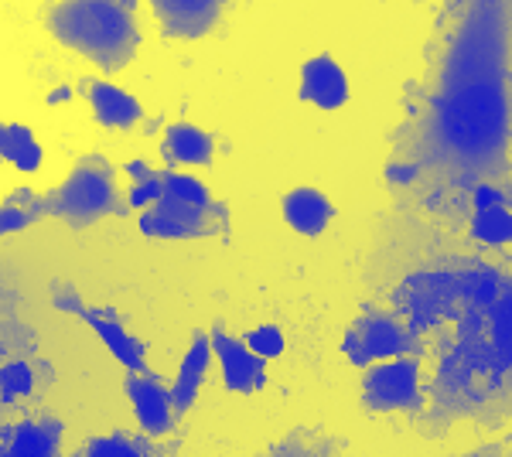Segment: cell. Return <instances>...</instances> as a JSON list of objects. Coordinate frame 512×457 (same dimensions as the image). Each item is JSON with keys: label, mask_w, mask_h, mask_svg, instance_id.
Wrapping results in <instances>:
<instances>
[{"label": "cell", "mask_w": 512, "mask_h": 457, "mask_svg": "<svg viewBox=\"0 0 512 457\" xmlns=\"http://www.w3.org/2000/svg\"><path fill=\"white\" fill-rule=\"evenodd\" d=\"M509 457H512V451H509Z\"/></svg>", "instance_id": "32"}, {"label": "cell", "mask_w": 512, "mask_h": 457, "mask_svg": "<svg viewBox=\"0 0 512 457\" xmlns=\"http://www.w3.org/2000/svg\"><path fill=\"white\" fill-rule=\"evenodd\" d=\"M509 444H512V437H506V440H489V444H478V447H472V451L451 454V457H509Z\"/></svg>", "instance_id": "28"}, {"label": "cell", "mask_w": 512, "mask_h": 457, "mask_svg": "<svg viewBox=\"0 0 512 457\" xmlns=\"http://www.w3.org/2000/svg\"><path fill=\"white\" fill-rule=\"evenodd\" d=\"M386 178L431 205L495 185L512 202V0H448L407 82Z\"/></svg>", "instance_id": "1"}, {"label": "cell", "mask_w": 512, "mask_h": 457, "mask_svg": "<svg viewBox=\"0 0 512 457\" xmlns=\"http://www.w3.org/2000/svg\"><path fill=\"white\" fill-rule=\"evenodd\" d=\"M147 4L158 18L164 38L195 41L216 28L229 0H147Z\"/></svg>", "instance_id": "11"}, {"label": "cell", "mask_w": 512, "mask_h": 457, "mask_svg": "<svg viewBox=\"0 0 512 457\" xmlns=\"http://www.w3.org/2000/svg\"><path fill=\"white\" fill-rule=\"evenodd\" d=\"M0 157H4L7 164H14L18 171L31 174L41 168L45 151H41L35 134H31L24 123H4V127H0Z\"/></svg>", "instance_id": "21"}, {"label": "cell", "mask_w": 512, "mask_h": 457, "mask_svg": "<svg viewBox=\"0 0 512 457\" xmlns=\"http://www.w3.org/2000/svg\"><path fill=\"white\" fill-rule=\"evenodd\" d=\"M65 96H72V89H55V96L48 99V103H59V99H65Z\"/></svg>", "instance_id": "29"}, {"label": "cell", "mask_w": 512, "mask_h": 457, "mask_svg": "<svg viewBox=\"0 0 512 457\" xmlns=\"http://www.w3.org/2000/svg\"><path fill=\"white\" fill-rule=\"evenodd\" d=\"M414 4H424V0H414Z\"/></svg>", "instance_id": "30"}, {"label": "cell", "mask_w": 512, "mask_h": 457, "mask_svg": "<svg viewBox=\"0 0 512 457\" xmlns=\"http://www.w3.org/2000/svg\"><path fill=\"white\" fill-rule=\"evenodd\" d=\"M164 195H175L181 202H192V205H216V198L209 195V188L202 181L188 178V174H175V168L164 171Z\"/></svg>", "instance_id": "25"}, {"label": "cell", "mask_w": 512, "mask_h": 457, "mask_svg": "<svg viewBox=\"0 0 512 457\" xmlns=\"http://www.w3.org/2000/svg\"><path fill=\"white\" fill-rule=\"evenodd\" d=\"M216 359V348H212V331H192V345H188L185 359L178 365V379L171 386V406H175V417L181 420L198 400V389L205 386L209 376V365Z\"/></svg>", "instance_id": "15"}, {"label": "cell", "mask_w": 512, "mask_h": 457, "mask_svg": "<svg viewBox=\"0 0 512 457\" xmlns=\"http://www.w3.org/2000/svg\"><path fill=\"white\" fill-rule=\"evenodd\" d=\"M181 451V437L158 440L147 437L144 430H110V434L89 437L76 454L69 457H175Z\"/></svg>", "instance_id": "14"}, {"label": "cell", "mask_w": 512, "mask_h": 457, "mask_svg": "<svg viewBox=\"0 0 512 457\" xmlns=\"http://www.w3.org/2000/svg\"><path fill=\"white\" fill-rule=\"evenodd\" d=\"M280 209H284V219L287 226L294 232H301V236H321L328 226H332L335 219V205L332 198L325 195L321 188H294L284 195V202H280Z\"/></svg>", "instance_id": "18"}, {"label": "cell", "mask_w": 512, "mask_h": 457, "mask_svg": "<svg viewBox=\"0 0 512 457\" xmlns=\"http://www.w3.org/2000/svg\"><path fill=\"white\" fill-rule=\"evenodd\" d=\"M297 96H301V103H315L318 110L335 113L352 99L349 76H345V69L332 55H315L301 65V86H297Z\"/></svg>", "instance_id": "13"}, {"label": "cell", "mask_w": 512, "mask_h": 457, "mask_svg": "<svg viewBox=\"0 0 512 457\" xmlns=\"http://www.w3.org/2000/svg\"><path fill=\"white\" fill-rule=\"evenodd\" d=\"M243 338L260 359H280V355H284V331H280L277 324H260V328L246 331Z\"/></svg>", "instance_id": "26"}, {"label": "cell", "mask_w": 512, "mask_h": 457, "mask_svg": "<svg viewBox=\"0 0 512 457\" xmlns=\"http://www.w3.org/2000/svg\"><path fill=\"white\" fill-rule=\"evenodd\" d=\"M65 423L48 410L18 413L0 427V457H62Z\"/></svg>", "instance_id": "9"}, {"label": "cell", "mask_w": 512, "mask_h": 457, "mask_svg": "<svg viewBox=\"0 0 512 457\" xmlns=\"http://www.w3.org/2000/svg\"><path fill=\"white\" fill-rule=\"evenodd\" d=\"M82 89H86V99H89V106H93L99 127L134 130L137 123L144 120V106H140L127 89L113 86V82H103V79H86Z\"/></svg>", "instance_id": "16"}, {"label": "cell", "mask_w": 512, "mask_h": 457, "mask_svg": "<svg viewBox=\"0 0 512 457\" xmlns=\"http://www.w3.org/2000/svg\"><path fill=\"white\" fill-rule=\"evenodd\" d=\"M158 198H164V171H154L151 178H144V181H134V188H130V195H127V202H130V209H151Z\"/></svg>", "instance_id": "27"}, {"label": "cell", "mask_w": 512, "mask_h": 457, "mask_svg": "<svg viewBox=\"0 0 512 457\" xmlns=\"http://www.w3.org/2000/svg\"><path fill=\"white\" fill-rule=\"evenodd\" d=\"M45 28L103 72L127 69L140 48L137 0H59L45 11Z\"/></svg>", "instance_id": "3"}, {"label": "cell", "mask_w": 512, "mask_h": 457, "mask_svg": "<svg viewBox=\"0 0 512 457\" xmlns=\"http://www.w3.org/2000/svg\"><path fill=\"white\" fill-rule=\"evenodd\" d=\"M0 355L7 359H31L38 352L35 345V331L24 328L18 311L11 307V287H4V324H0Z\"/></svg>", "instance_id": "23"}, {"label": "cell", "mask_w": 512, "mask_h": 457, "mask_svg": "<svg viewBox=\"0 0 512 457\" xmlns=\"http://www.w3.org/2000/svg\"><path fill=\"white\" fill-rule=\"evenodd\" d=\"M362 410L369 413H407L420 417L427 410V386H420V359L403 355V359L376 362L362 369L359 382Z\"/></svg>", "instance_id": "6"}, {"label": "cell", "mask_w": 512, "mask_h": 457, "mask_svg": "<svg viewBox=\"0 0 512 457\" xmlns=\"http://www.w3.org/2000/svg\"><path fill=\"white\" fill-rule=\"evenodd\" d=\"M229 209L216 205H192L175 195H164L151 209L140 212V232L151 239H209L226 236Z\"/></svg>", "instance_id": "8"}, {"label": "cell", "mask_w": 512, "mask_h": 457, "mask_svg": "<svg viewBox=\"0 0 512 457\" xmlns=\"http://www.w3.org/2000/svg\"><path fill=\"white\" fill-rule=\"evenodd\" d=\"M41 372H52L48 362H31V359H7L0 369V403L18 406L21 400L35 396Z\"/></svg>", "instance_id": "20"}, {"label": "cell", "mask_w": 512, "mask_h": 457, "mask_svg": "<svg viewBox=\"0 0 512 457\" xmlns=\"http://www.w3.org/2000/svg\"><path fill=\"white\" fill-rule=\"evenodd\" d=\"M158 151L168 168H178V164H188V168H209L212 157H216V137L192 127V123H168Z\"/></svg>", "instance_id": "17"}, {"label": "cell", "mask_w": 512, "mask_h": 457, "mask_svg": "<svg viewBox=\"0 0 512 457\" xmlns=\"http://www.w3.org/2000/svg\"><path fill=\"white\" fill-rule=\"evenodd\" d=\"M345 359L359 369H369L376 362L403 359V355H424V342L417 338V331H410L407 324L396 318L386 307H362V314L352 321V328L342 338Z\"/></svg>", "instance_id": "5"}, {"label": "cell", "mask_w": 512, "mask_h": 457, "mask_svg": "<svg viewBox=\"0 0 512 457\" xmlns=\"http://www.w3.org/2000/svg\"><path fill=\"white\" fill-rule=\"evenodd\" d=\"M38 219H45V212H41V195H35L31 188H14L4 198V205H0V232L4 236L24 232L28 226H35Z\"/></svg>", "instance_id": "22"}, {"label": "cell", "mask_w": 512, "mask_h": 457, "mask_svg": "<svg viewBox=\"0 0 512 457\" xmlns=\"http://www.w3.org/2000/svg\"><path fill=\"white\" fill-rule=\"evenodd\" d=\"M52 304L59 307L62 314H72V318H79L86 328H93L99 342L110 348V355L127 372H151V365H147V345L123 328L120 318L110 311V307L86 304L69 280H52Z\"/></svg>", "instance_id": "7"}, {"label": "cell", "mask_w": 512, "mask_h": 457, "mask_svg": "<svg viewBox=\"0 0 512 457\" xmlns=\"http://www.w3.org/2000/svg\"><path fill=\"white\" fill-rule=\"evenodd\" d=\"M45 219H59L69 229H89L99 219H127L130 202L117 185V168L103 154H86L55 191L41 195Z\"/></svg>", "instance_id": "4"}, {"label": "cell", "mask_w": 512, "mask_h": 457, "mask_svg": "<svg viewBox=\"0 0 512 457\" xmlns=\"http://www.w3.org/2000/svg\"><path fill=\"white\" fill-rule=\"evenodd\" d=\"M127 396L134 403L137 423L147 437H168L175 430V406H171V389L164 386L158 372H127L123 379Z\"/></svg>", "instance_id": "12"}, {"label": "cell", "mask_w": 512, "mask_h": 457, "mask_svg": "<svg viewBox=\"0 0 512 457\" xmlns=\"http://www.w3.org/2000/svg\"><path fill=\"white\" fill-rule=\"evenodd\" d=\"M383 4H390V0H383Z\"/></svg>", "instance_id": "31"}, {"label": "cell", "mask_w": 512, "mask_h": 457, "mask_svg": "<svg viewBox=\"0 0 512 457\" xmlns=\"http://www.w3.org/2000/svg\"><path fill=\"white\" fill-rule=\"evenodd\" d=\"M345 451H349L345 437H335L328 430L294 427L256 457H345Z\"/></svg>", "instance_id": "19"}, {"label": "cell", "mask_w": 512, "mask_h": 457, "mask_svg": "<svg viewBox=\"0 0 512 457\" xmlns=\"http://www.w3.org/2000/svg\"><path fill=\"white\" fill-rule=\"evenodd\" d=\"M427 311L451 318L437 345L420 437H444L454 423L502 430L512 420V263L424 280Z\"/></svg>", "instance_id": "2"}, {"label": "cell", "mask_w": 512, "mask_h": 457, "mask_svg": "<svg viewBox=\"0 0 512 457\" xmlns=\"http://www.w3.org/2000/svg\"><path fill=\"white\" fill-rule=\"evenodd\" d=\"M212 348H216L226 389H233L239 396H250L256 389L267 386V359H260V355L246 345V338L229 335L219 321L212 324Z\"/></svg>", "instance_id": "10"}, {"label": "cell", "mask_w": 512, "mask_h": 457, "mask_svg": "<svg viewBox=\"0 0 512 457\" xmlns=\"http://www.w3.org/2000/svg\"><path fill=\"white\" fill-rule=\"evenodd\" d=\"M468 229H472V236L485 246H512V209L509 205L475 209Z\"/></svg>", "instance_id": "24"}]
</instances>
